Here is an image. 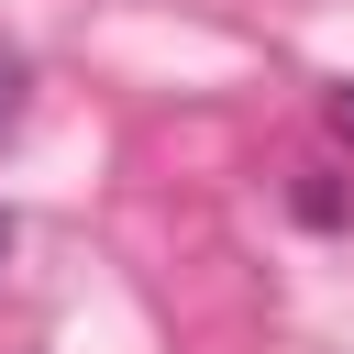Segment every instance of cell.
<instances>
[{
	"mask_svg": "<svg viewBox=\"0 0 354 354\" xmlns=\"http://www.w3.org/2000/svg\"><path fill=\"white\" fill-rule=\"evenodd\" d=\"M11 111H22V55L0 44V133H11Z\"/></svg>",
	"mask_w": 354,
	"mask_h": 354,
	"instance_id": "obj_1",
	"label": "cell"
},
{
	"mask_svg": "<svg viewBox=\"0 0 354 354\" xmlns=\"http://www.w3.org/2000/svg\"><path fill=\"white\" fill-rule=\"evenodd\" d=\"M332 133H343V144H354V88H332Z\"/></svg>",
	"mask_w": 354,
	"mask_h": 354,
	"instance_id": "obj_2",
	"label": "cell"
},
{
	"mask_svg": "<svg viewBox=\"0 0 354 354\" xmlns=\"http://www.w3.org/2000/svg\"><path fill=\"white\" fill-rule=\"evenodd\" d=\"M0 254H11V221H0Z\"/></svg>",
	"mask_w": 354,
	"mask_h": 354,
	"instance_id": "obj_3",
	"label": "cell"
}]
</instances>
